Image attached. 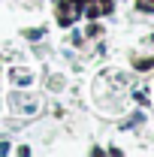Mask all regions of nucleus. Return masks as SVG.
I'll use <instances>...</instances> for the list:
<instances>
[{
  "label": "nucleus",
  "instance_id": "f257e3e1",
  "mask_svg": "<svg viewBox=\"0 0 154 157\" xmlns=\"http://www.w3.org/2000/svg\"><path fill=\"white\" fill-rule=\"evenodd\" d=\"M136 9H142V12H154V0H136Z\"/></svg>",
  "mask_w": 154,
  "mask_h": 157
},
{
  "label": "nucleus",
  "instance_id": "f03ea898",
  "mask_svg": "<svg viewBox=\"0 0 154 157\" xmlns=\"http://www.w3.org/2000/svg\"><path fill=\"white\" fill-rule=\"evenodd\" d=\"M148 67H154V58H142V60H136V70H148Z\"/></svg>",
  "mask_w": 154,
  "mask_h": 157
}]
</instances>
